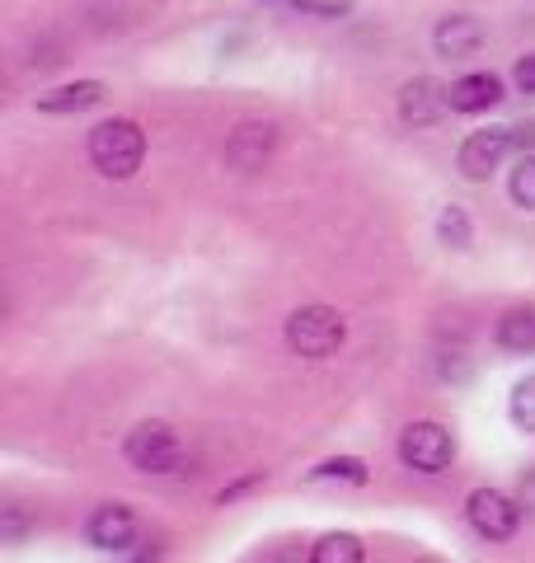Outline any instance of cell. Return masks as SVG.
<instances>
[{
	"mask_svg": "<svg viewBox=\"0 0 535 563\" xmlns=\"http://www.w3.org/2000/svg\"><path fill=\"white\" fill-rule=\"evenodd\" d=\"M146 161V132L137 128L132 118H109L89 132V165H95L103 179H132Z\"/></svg>",
	"mask_w": 535,
	"mask_h": 563,
	"instance_id": "cell-1",
	"label": "cell"
},
{
	"mask_svg": "<svg viewBox=\"0 0 535 563\" xmlns=\"http://www.w3.org/2000/svg\"><path fill=\"white\" fill-rule=\"evenodd\" d=\"M310 479H343V484L362 488L367 484V461H357V455H334V461L310 470Z\"/></svg>",
	"mask_w": 535,
	"mask_h": 563,
	"instance_id": "cell-16",
	"label": "cell"
},
{
	"mask_svg": "<svg viewBox=\"0 0 535 563\" xmlns=\"http://www.w3.org/2000/svg\"><path fill=\"white\" fill-rule=\"evenodd\" d=\"M446 109H451V103H446V90L437 80H427V76L408 80L400 90V118L408 122V128H437Z\"/></svg>",
	"mask_w": 535,
	"mask_h": 563,
	"instance_id": "cell-10",
	"label": "cell"
},
{
	"mask_svg": "<svg viewBox=\"0 0 535 563\" xmlns=\"http://www.w3.org/2000/svg\"><path fill=\"white\" fill-rule=\"evenodd\" d=\"M103 95H109V85H103V80H70V85H57V90L39 95L33 103H39V113L66 118V113H85V109H95V103H103Z\"/></svg>",
	"mask_w": 535,
	"mask_h": 563,
	"instance_id": "cell-12",
	"label": "cell"
},
{
	"mask_svg": "<svg viewBox=\"0 0 535 563\" xmlns=\"http://www.w3.org/2000/svg\"><path fill=\"white\" fill-rule=\"evenodd\" d=\"M512 80H516V90H522V95H535V52H526V57L516 62Z\"/></svg>",
	"mask_w": 535,
	"mask_h": 563,
	"instance_id": "cell-20",
	"label": "cell"
},
{
	"mask_svg": "<svg viewBox=\"0 0 535 563\" xmlns=\"http://www.w3.org/2000/svg\"><path fill=\"white\" fill-rule=\"evenodd\" d=\"M400 461L418 474H441L456 461V437L441 422H408L400 432Z\"/></svg>",
	"mask_w": 535,
	"mask_h": 563,
	"instance_id": "cell-4",
	"label": "cell"
},
{
	"mask_svg": "<svg viewBox=\"0 0 535 563\" xmlns=\"http://www.w3.org/2000/svg\"><path fill=\"white\" fill-rule=\"evenodd\" d=\"M507 413H512V422H516V428H522V432H535V376L516 380Z\"/></svg>",
	"mask_w": 535,
	"mask_h": 563,
	"instance_id": "cell-18",
	"label": "cell"
},
{
	"mask_svg": "<svg viewBox=\"0 0 535 563\" xmlns=\"http://www.w3.org/2000/svg\"><path fill=\"white\" fill-rule=\"evenodd\" d=\"M273 151H277L273 122H240L226 141V165L240 169V174H254V169H263L268 161H273Z\"/></svg>",
	"mask_w": 535,
	"mask_h": 563,
	"instance_id": "cell-7",
	"label": "cell"
},
{
	"mask_svg": "<svg viewBox=\"0 0 535 563\" xmlns=\"http://www.w3.org/2000/svg\"><path fill=\"white\" fill-rule=\"evenodd\" d=\"M254 484H263V474H249V479H240V484H230L226 493H221V503H230V498H240V493H249Z\"/></svg>",
	"mask_w": 535,
	"mask_h": 563,
	"instance_id": "cell-22",
	"label": "cell"
},
{
	"mask_svg": "<svg viewBox=\"0 0 535 563\" xmlns=\"http://www.w3.org/2000/svg\"><path fill=\"white\" fill-rule=\"evenodd\" d=\"M296 10H310V14H343L348 0H292Z\"/></svg>",
	"mask_w": 535,
	"mask_h": 563,
	"instance_id": "cell-21",
	"label": "cell"
},
{
	"mask_svg": "<svg viewBox=\"0 0 535 563\" xmlns=\"http://www.w3.org/2000/svg\"><path fill=\"white\" fill-rule=\"evenodd\" d=\"M522 146H516V128H484V132H470L466 141H460V155L456 165L466 179H489V174L507 161V155H516Z\"/></svg>",
	"mask_w": 535,
	"mask_h": 563,
	"instance_id": "cell-5",
	"label": "cell"
},
{
	"mask_svg": "<svg viewBox=\"0 0 535 563\" xmlns=\"http://www.w3.org/2000/svg\"><path fill=\"white\" fill-rule=\"evenodd\" d=\"M268 563H310V559H301V550H292V544H287V550H277Z\"/></svg>",
	"mask_w": 535,
	"mask_h": 563,
	"instance_id": "cell-23",
	"label": "cell"
},
{
	"mask_svg": "<svg viewBox=\"0 0 535 563\" xmlns=\"http://www.w3.org/2000/svg\"><path fill=\"white\" fill-rule=\"evenodd\" d=\"M437 240L446 244V250H470V240H474V225L466 217V207H441V217H437Z\"/></svg>",
	"mask_w": 535,
	"mask_h": 563,
	"instance_id": "cell-15",
	"label": "cell"
},
{
	"mask_svg": "<svg viewBox=\"0 0 535 563\" xmlns=\"http://www.w3.org/2000/svg\"><path fill=\"white\" fill-rule=\"evenodd\" d=\"M414 563H441V559H433V554H423V559H414Z\"/></svg>",
	"mask_w": 535,
	"mask_h": 563,
	"instance_id": "cell-24",
	"label": "cell"
},
{
	"mask_svg": "<svg viewBox=\"0 0 535 563\" xmlns=\"http://www.w3.org/2000/svg\"><path fill=\"white\" fill-rule=\"evenodd\" d=\"M498 347L512 352V357H526L535 352V310L531 306H516L498 320Z\"/></svg>",
	"mask_w": 535,
	"mask_h": 563,
	"instance_id": "cell-13",
	"label": "cell"
},
{
	"mask_svg": "<svg viewBox=\"0 0 535 563\" xmlns=\"http://www.w3.org/2000/svg\"><path fill=\"white\" fill-rule=\"evenodd\" d=\"M343 339H348V320L334 306H301L287 320V347L296 357H310V362L334 357Z\"/></svg>",
	"mask_w": 535,
	"mask_h": 563,
	"instance_id": "cell-2",
	"label": "cell"
},
{
	"mask_svg": "<svg viewBox=\"0 0 535 563\" xmlns=\"http://www.w3.org/2000/svg\"><path fill=\"white\" fill-rule=\"evenodd\" d=\"M29 531H33V517H29V507L10 503L6 512H0V540H6V544H20Z\"/></svg>",
	"mask_w": 535,
	"mask_h": 563,
	"instance_id": "cell-19",
	"label": "cell"
},
{
	"mask_svg": "<svg viewBox=\"0 0 535 563\" xmlns=\"http://www.w3.org/2000/svg\"><path fill=\"white\" fill-rule=\"evenodd\" d=\"M466 517L484 540H512L522 531V507L498 488H474L470 503H466Z\"/></svg>",
	"mask_w": 535,
	"mask_h": 563,
	"instance_id": "cell-6",
	"label": "cell"
},
{
	"mask_svg": "<svg viewBox=\"0 0 535 563\" xmlns=\"http://www.w3.org/2000/svg\"><path fill=\"white\" fill-rule=\"evenodd\" d=\"M137 531H141L137 512H132V507H122V503H103L85 521V540L95 544V550H132Z\"/></svg>",
	"mask_w": 535,
	"mask_h": 563,
	"instance_id": "cell-8",
	"label": "cell"
},
{
	"mask_svg": "<svg viewBox=\"0 0 535 563\" xmlns=\"http://www.w3.org/2000/svg\"><path fill=\"white\" fill-rule=\"evenodd\" d=\"M446 103H451V113H489L503 103V80H498L493 70L460 76V80L446 85Z\"/></svg>",
	"mask_w": 535,
	"mask_h": 563,
	"instance_id": "cell-9",
	"label": "cell"
},
{
	"mask_svg": "<svg viewBox=\"0 0 535 563\" xmlns=\"http://www.w3.org/2000/svg\"><path fill=\"white\" fill-rule=\"evenodd\" d=\"M484 43H489V29H484V20H474V14H446L433 33V47L441 57H474Z\"/></svg>",
	"mask_w": 535,
	"mask_h": 563,
	"instance_id": "cell-11",
	"label": "cell"
},
{
	"mask_svg": "<svg viewBox=\"0 0 535 563\" xmlns=\"http://www.w3.org/2000/svg\"><path fill=\"white\" fill-rule=\"evenodd\" d=\"M310 563H362V540L348 536V531H334V536H319Z\"/></svg>",
	"mask_w": 535,
	"mask_h": 563,
	"instance_id": "cell-14",
	"label": "cell"
},
{
	"mask_svg": "<svg viewBox=\"0 0 535 563\" xmlns=\"http://www.w3.org/2000/svg\"><path fill=\"white\" fill-rule=\"evenodd\" d=\"M507 192H512V202H516V207L535 211V151H531V155H522V161H516L512 179H507Z\"/></svg>",
	"mask_w": 535,
	"mask_h": 563,
	"instance_id": "cell-17",
	"label": "cell"
},
{
	"mask_svg": "<svg viewBox=\"0 0 535 563\" xmlns=\"http://www.w3.org/2000/svg\"><path fill=\"white\" fill-rule=\"evenodd\" d=\"M122 455L141 474H174L184 465V442H178V432L165 428V422H137L128 432V442H122Z\"/></svg>",
	"mask_w": 535,
	"mask_h": 563,
	"instance_id": "cell-3",
	"label": "cell"
}]
</instances>
